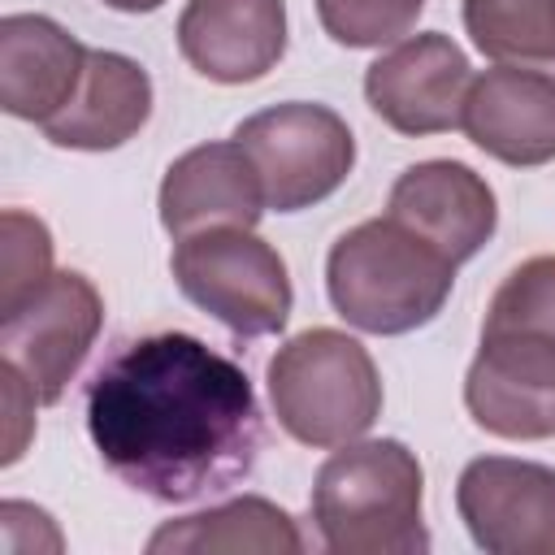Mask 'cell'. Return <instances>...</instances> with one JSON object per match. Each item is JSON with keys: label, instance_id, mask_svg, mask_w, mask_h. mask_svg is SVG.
<instances>
[{"label": "cell", "instance_id": "5", "mask_svg": "<svg viewBox=\"0 0 555 555\" xmlns=\"http://www.w3.org/2000/svg\"><path fill=\"white\" fill-rule=\"evenodd\" d=\"M178 291L243 338L278 334L291 317V278L273 243L243 225L178 238L169 256Z\"/></svg>", "mask_w": 555, "mask_h": 555}, {"label": "cell", "instance_id": "21", "mask_svg": "<svg viewBox=\"0 0 555 555\" xmlns=\"http://www.w3.org/2000/svg\"><path fill=\"white\" fill-rule=\"evenodd\" d=\"M486 325L538 330L555 338V256H533L516 264L486 308Z\"/></svg>", "mask_w": 555, "mask_h": 555}, {"label": "cell", "instance_id": "16", "mask_svg": "<svg viewBox=\"0 0 555 555\" xmlns=\"http://www.w3.org/2000/svg\"><path fill=\"white\" fill-rule=\"evenodd\" d=\"M147 117H152L147 69L121 52L91 48L74 100L56 117L43 121V134L56 147L108 152V147H121L126 139H134Z\"/></svg>", "mask_w": 555, "mask_h": 555}, {"label": "cell", "instance_id": "12", "mask_svg": "<svg viewBox=\"0 0 555 555\" xmlns=\"http://www.w3.org/2000/svg\"><path fill=\"white\" fill-rule=\"evenodd\" d=\"M464 134L494 160L533 169L555 160V74L499 65L464 95Z\"/></svg>", "mask_w": 555, "mask_h": 555}, {"label": "cell", "instance_id": "4", "mask_svg": "<svg viewBox=\"0 0 555 555\" xmlns=\"http://www.w3.org/2000/svg\"><path fill=\"white\" fill-rule=\"evenodd\" d=\"M269 399L278 425L304 447H343L382 416V377L373 356L343 330H304L269 360Z\"/></svg>", "mask_w": 555, "mask_h": 555}, {"label": "cell", "instance_id": "9", "mask_svg": "<svg viewBox=\"0 0 555 555\" xmlns=\"http://www.w3.org/2000/svg\"><path fill=\"white\" fill-rule=\"evenodd\" d=\"M455 507L490 555H555V468L546 464L512 455L468 460Z\"/></svg>", "mask_w": 555, "mask_h": 555}, {"label": "cell", "instance_id": "11", "mask_svg": "<svg viewBox=\"0 0 555 555\" xmlns=\"http://www.w3.org/2000/svg\"><path fill=\"white\" fill-rule=\"evenodd\" d=\"M386 217H395L399 225L434 243L455 264L473 260L499 225L494 191L486 186L481 173H473L460 160L408 165L390 186Z\"/></svg>", "mask_w": 555, "mask_h": 555}, {"label": "cell", "instance_id": "17", "mask_svg": "<svg viewBox=\"0 0 555 555\" xmlns=\"http://www.w3.org/2000/svg\"><path fill=\"white\" fill-rule=\"evenodd\" d=\"M147 551L152 555H178V551H191V555H217V551H230V555H295L304 551V538L295 529V520L260 499V494H243V499H230L221 507H208V512H195V516H182V520H169L160 525L152 538H147Z\"/></svg>", "mask_w": 555, "mask_h": 555}, {"label": "cell", "instance_id": "2", "mask_svg": "<svg viewBox=\"0 0 555 555\" xmlns=\"http://www.w3.org/2000/svg\"><path fill=\"white\" fill-rule=\"evenodd\" d=\"M421 494V460L399 438H356L321 464L312 520L334 555H416L429 546Z\"/></svg>", "mask_w": 555, "mask_h": 555}, {"label": "cell", "instance_id": "18", "mask_svg": "<svg viewBox=\"0 0 555 555\" xmlns=\"http://www.w3.org/2000/svg\"><path fill=\"white\" fill-rule=\"evenodd\" d=\"M464 30L499 65L555 74V0H464Z\"/></svg>", "mask_w": 555, "mask_h": 555}, {"label": "cell", "instance_id": "22", "mask_svg": "<svg viewBox=\"0 0 555 555\" xmlns=\"http://www.w3.org/2000/svg\"><path fill=\"white\" fill-rule=\"evenodd\" d=\"M108 9H117V13H152V9H160L165 0H104Z\"/></svg>", "mask_w": 555, "mask_h": 555}, {"label": "cell", "instance_id": "13", "mask_svg": "<svg viewBox=\"0 0 555 555\" xmlns=\"http://www.w3.org/2000/svg\"><path fill=\"white\" fill-rule=\"evenodd\" d=\"M178 48L208 82H256L286 52L282 0H186L178 17Z\"/></svg>", "mask_w": 555, "mask_h": 555}, {"label": "cell", "instance_id": "10", "mask_svg": "<svg viewBox=\"0 0 555 555\" xmlns=\"http://www.w3.org/2000/svg\"><path fill=\"white\" fill-rule=\"evenodd\" d=\"M468 87H473L468 56L442 30L399 39L364 74L369 108L399 134L455 130L460 117H464Z\"/></svg>", "mask_w": 555, "mask_h": 555}, {"label": "cell", "instance_id": "8", "mask_svg": "<svg viewBox=\"0 0 555 555\" xmlns=\"http://www.w3.org/2000/svg\"><path fill=\"white\" fill-rule=\"evenodd\" d=\"M468 416L499 438L538 442L555 434V338L538 330L481 325L464 377Z\"/></svg>", "mask_w": 555, "mask_h": 555}, {"label": "cell", "instance_id": "1", "mask_svg": "<svg viewBox=\"0 0 555 555\" xmlns=\"http://www.w3.org/2000/svg\"><path fill=\"white\" fill-rule=\"evenodd\" d=\"M87 434L121 486L195 503L251 473L264 421L243 364L195 334L160 330L100 360L87 382Z\"/></svg>", "mask_w": 555, "mask_h": 555}, {"label": "cell", "instance_id": "19", "mask_svg": "<svg viewBox=\"0 0 555 555\" xmlns=\"http://www.w3.org/2000/svg\"><path fill=\"white\" fill-rule=\"evenodd\" d=\"M425 0H317L321 26L343 48H382L403 39Z\"/></svg>", "mask_w": 555, "mask_h": 555}, {"label": "cell", "instance_id": "6", "mask_svg": "<svg viewBox=\"0 0 555 555\" xmlns=\"http://www.w3.org/2000/svg\"><path fill=\"white\" fill-rule=\"evenodd\" d=\"M234 143L251 156L264 186V208L273 212H299L330 199L356 165V139L347 121L334 108L308 100L251 113L238 121Z\"/></svg>", "mask_w": 555, "mask_h": 555}, {"label": "cell", "instance_id": "20", "mask_svg": "<svg viewBox=\"0 0 555 555\" xmlns=\"http://www.w3.org/2000/svg\"><path fill=\"white\" fill-rule=\"evenodd\" d=\"M52 278V238L48 225L30 212H4V243H0V312L17 308Z\"/></svg>", "mask_w": 555, "mask_h": 555}, {"label": "cell", "instance_id": "15", "mask_svg": "<svg viewBox=\"0 0 555 555\" xmlns=\"http://www.w3.org/2000/svg\"><path fill=\"white\" fill-rule=\"evenodd\" d=\"M87 52L43 13H9L0 22V108L22 121L56 117L87 69Z\"/></svg>", "mask_w": 555, "mask_h": 555}, {"label": "cell", "instance_id": "7", "mask_svg": "<svg viewBox=\"0 0 555 555\" xmlns=\"http://www.w3.org/2000/svg\"><path fill=\"white\" fill-rule=\"evenodd\" d=\"M100 321H104L100 291L82 273L61 269L17 308L0 312L4 364H13L30 382L39 403H56L69 377L78 373V364L87 360Z\"/></svg>", "mask_w": 555, "mask_h": 555}, {"label": "cell", "instance_id": "14", "mask_svg": "<svg viewBox=\"0 0 555 555\" xmlns=\"http://www.w3.org/2000/svg\"><path fill=\"white\" fill-rule=\"evenodd\" d=\"M156 208H160V225L173 238L217 230V225L251 230L264 212V186L251 156L234 139L199 143L165 169Z\"/></svg>", "mask_w": 555, "mask_h": 555}, {"label": "cell", "instance_id": "3", "mask_svg": "<svg viewBox=\"0 0 555 555\" xmlns=\"http://www.w3.org/2000/svg\"><path fill=\"white\" fill-rule=\"evenodd\" d=\"M455 260L434 243L399 225L395 217H373L351 225L325 260V291L343 321L364 334H408L429 325L451 286Z\"/></svg>", "mask_w": 555, "mask_h": 555}]
</instances>
